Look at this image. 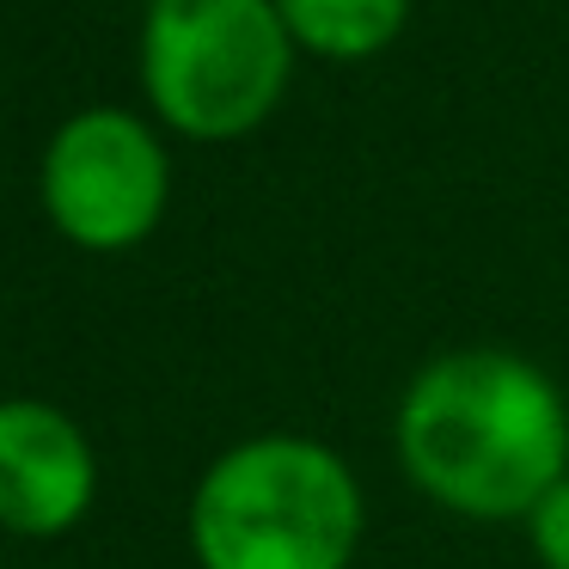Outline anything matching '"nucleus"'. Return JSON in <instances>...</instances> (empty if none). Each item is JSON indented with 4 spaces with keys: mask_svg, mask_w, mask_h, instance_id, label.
I'll use <instances>...</instances> for the list:
<instances>
[{
    "mask_svg": "<svg viewBox=\"0 0 569 569\" xmlns=\"http://www.w3.org/2000/svg\"><path fill=\"white\" fill-rule=\"evenodd\" d=\"M398 459L466 520L532 515L569 471V410L532 361L459 349L410 380L398 405Z\"/></svg>",
    "mask_w": 569,
    "mask_h": 569,
    "instance_id": "1",
    "label": "nucleus"
},
{
    "mask_svg": "<svg viewBox=\"0 0 569 569\" xmlns=\"http://www.w3.org/2000/svg\"><path fill=\"white\" fill-rule=\"evenodd\" d=\"M190 545L202 569H349L361 545V483L331 447L263 435L202 471Z\"/></svg>",
    "mask_w": 569,
    "mask_h": 569,
    "instance_id": "2",
    "label": "nucleus"
},
{
    "mask_svg": "<svg viewBox=\"0 0 569 569\" xmlns=\"http://www.w3.org/2000/svg\"><path fill=\"white\" fill-rule=\"evenodd\" d=\"M295 38L276 0H148L141 87L166 129L239 141L282 104Z\"/></svg>",
    "mask_w": 569,
    "mask_h": 569,
    "instance_id": "3",
    "label": "nucleus"
},
{
    "mask_svg": "<svg viewBox=\"0 0 569 569\" xmlns=\"http://www.w3.org/2000/svg\"><path fill=\"white\" fill-rule=\"evenodd\" d=\"M172 166L141 117L80 111L43 148V209L80 251H129L160 227Z\"/></svg>",
    "mask_w": 569,
    "mask_h": 569,
    "instance_id": "4",
    "label": "nucleus"
},
{
    "mask_svg": "<svg viewBox=\"0 0 569 569\" xmlns=\"http://www.w3.org/2000/svg\"><path fill=\"white\" fill-rule=\"evenodd\" d=\"M99 466L74 417L43 398H0V527L56 539L92 508Z\"/></svg>",
    "mask_w": 569,
    "mask_h": 569,
    "instance_id": "5",
    "label": "nucleus"
},
{
    "mask_svg": "<svg viewBox=\"0 0 569 569\" xmlns=\"http://www.w3.org/2000/svg\"><path fill=\"white\" fill-rule=\"evenodd\" d=\"M276 13L300 50L325 62H361L405 31L410 0H276Z\"/></svg>",
    "mask_w": 569,
    "mask_h": 569,
    "instance_id": "6",
    "label": "nucleus"
},
{
    "mask_svg": "<svg viewBox=\"0 0 569 569\" xmlns=\"http://www.w3.org/2000/svg\"><path fill=\"white\" fill-rule=\"evenodd\" d=\"M532 551H539L545 569H569V478L532 508Z\"/></svg>",
    "mask_w": 569,
    "mask_h": 569,
    "instance_id": "7",
    "label": "nucleus"
}]
</instances>
